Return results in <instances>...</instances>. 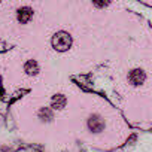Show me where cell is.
<instances>
[{
	"label": "cell",
	"instance_id": "1",
	"mask_svg": "<svg viewBox=\"0 0 152 152\" xmlns=\"http://www.w3.org/2000/svg\"><path fill=\"white\" fill-rule=\"evenodd\" d=\"M72 45V36L66 31H58L52 37V46L57 51H67Z\"/></svg>",
	"mask_w": 152,
	"mask_h": 152
},
{
	"label": "cell",
	"instance_id": "2",
	"mask_svg": "<svg viewBox=\"0 0 152 152\" xmlns=\"http://www.w3.org/2000/svg\"><path fill=\"white\" fill-rule=\"evenodd\" d=\"M88 128L93 131V133H100L103 131L104 128V121L102 119V116L99 115H91L88 118Z\"/></svg>",
	"mask_w": 152,
	"mask_h": 152
},
{
	"label": "cell",
	"instance_id": "3",
	"mask_svg": "<svg viewBox=\"0 0 152 152\" xmlns=\"http://www.w3.org/2000/svg\"><path fill=\"white\" fill-rule=\"evenodd\" d=\"M128 79H130V82H131L133 85H140V84H143L145 79H146V73H145L142 69H134V70L130 72Z\"/></svg>",
	"mask_w": 152,
	"mask_h": 152
},
{
	"label": "cell",
	"instance_id": "4",
	"mask_svg": "<svg viewBox=\"0 0 152 152\" xmlns=\"http://www.w3.org/2000/svg\"><path fill=\"white\" fill-rule=\"evenodd\" d=\"M17 17H18V21L21 24H27L31 20V17H33V9H30V8H21V9H18Z\"/></svg>",
	"mask_w": 152,
	"mask_h": 152
},
{
	"label": "cell",
	"instance_id": "5",
	"mask_svg": "<svg viewBox=\"0 0 152 152\" xmlns=\"http://www.w3.org/2000/svg\"><path fill=\"white\" fill-rule=\"evenodd\" d=\"M24 70H26L27 75L33 76V75H36V73L39 72V66H37V63H36L34 60H28V61L26 63V66H24Z\"/></svg>",
	"mask_w": 152,
	"mask_h": 152
},
{
	"label": "cell",
	"instance_id": "6",
	"mask_svg": "<svg viewBox=\"0 0 152 152\" xmlns=\"http://www.w3.org/2000/svg\"><path fill=\"white\" fill-rule=\"evenodd\" d=\"M66 97L63 96V94H55L54 97H52V107L54 109H63L64 106H66Z\"/></svg>",
	"mask_w": 152,
	"mask_h": 152
},
{
	"label": "cell",
	"instance_id": "7",
	"mask_svg": "<svg viewBox=\"0 0 152 152\" xmlns=\"http://www.w3.org/2000/svg\"><path fill=\"white\" fill-rule=\"evenodd\" d=\"M39 118H40L42 121L49 122V121L54 118V113H52V110H51L49 107H42V109L39 110Z\"/></svg>",
	"mask_w": 152,
	"mask_h": 152
}]
</instances>
